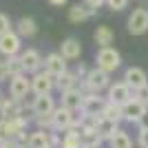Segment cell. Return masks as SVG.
<instances>
[{"label": "cell", "instance_id": "cell-14", "mask_svg": "<svg viewBox=\"0 0 148 148\" xmlns=\"http://www.w3.org/2000/svg\"><path fill=\"white\" fill-rule=\"evenodd\" d=\"M20 58H22V62H25V71H27V73H38V71H42L44 60H42V56H40L36 49L22 51Z\"/></svg>", "mask_w": 148, "mask_h": 148}, {"label": "cell", "instance_id": "cell-31", "mask_svg": "<svg viewBox=\"0 0 148 148\" xmlns=\"http://www.w3.org/2000/svg\"><path fill=\"white\" fill-rule=\"evenodd\" d=\"M11 77V73H9V66H7V60H0V84L2 82H7Z\"/></svg>", "mask_w": 148, "mask_h": 148}, {"label": "cell", "instance_id": "cell-38", "mask_svg": "<svg viewBox=\"0 0 148 148\" xmlns=\"http://www.w3.org/2000/svg\"><path fill=\"white\" fill-rule=\"evenodd\" d=\"M49 2L53 7H64V5H66V0H49Z\"/></svg>", "mask_w": 148, "mask_h": 148}, {"label": "cell", "instance_id": "cell-4", "mask_svg": "<svg viewBox=\"0 0 148 148\" xmlns=\"http://www.w3.org/2000/svg\"><path fill=\"white\" fill-rule=\"evenodd\" d=\"M124 108V119H128V122H139V119L144 117V113L148 111V104L146 99L139 97L137 93H133V97L126 102V104H122Z\"/></svg>", "mask_w": 148, "mask_h": 148}, {"label": "cell", "instance_id": "cell-22", "mask_svg": "<svg viewBox=\"0 0 148 148\" xmlns=\"http://www.w3.org/2000/svg\"><path fill=\"white\" fill-rule=\"evenodd\" d=\"M58 88L64 93V91H71V88H84V84L80 82L77 73H71V71H66V73H62L60 77H58Z\"/></svg>", "mask_w": 148, "mask_h": 148}, {"label": "cell", "instance_id": "cell-28", "mask_svg": "<svg viewBox=\"0 0 148 148\" xmlns=\"http://www.w3.org/2000/svg\"><path fill=\"white\" fill-rule=\"evenodd\" d=\"M36 124H38V128H42V130H53V113L36 115Z\"/></svg>", "mask_w": 148, "mask_h": 148}, {"label": "cell", "instance_id": "cell-9", "mask_svg": "<svg viewBox=\"0 0 148 148\" xmlns=\"http://www.w3.org/2000/svg\"><path fill=\"white\" fill-rule=\"evenodd\" d=\"M133 97V88L126 84V82H115V84H111L108 86V95H106V99L108 102H115V104H126L128 99Z\"/></svg>", "mask_w": 148, "mask_h": 148}, {"label": "cell", "instance_id": "cell-11", "mask_svg": "<svg viewBox=\"0 0 148 148\" xmlns=\"http://www.w3.org/2000/svg\"><path fill=\"white\" fill-rule=\"evenodd\" d=\"M106 104V97H99V93H84V104H82V111L84 115H99L102 108Z\"/></svg>", "mask_w": 148, "mask_h": 148}, {"label": "cell", "instance_id": "cell-8", "mask_svg": "<svg viewBox=\"0 0 148 148\" xmlns=\"http://www.w3.org/2000/svg\"><path fill=\"white\" fill-rule=\"evenodd\" d=\"M29 93H31V80L27 77L25 73L13 75L11 80H9V95H11V97H16V99L22 102Z\"/></svg>", "mask_w": 148, "mask_h": 148}, {"label": "cell", "instance_id": "cell-12", "mask_svg": "<svg viewBox=\"0 0 148 148\" xmlns=\"http://www.w3.org/2000/svg\"><path fill=\"white\" fill-rule=\"evenodd\" d=\"M66 58L62 56V53H49V56L44 58V69L49 71L51 75H56V77H60L62 73H66Z\"/></svg>", "mask_w": 148, "mask_h": 148}, {"label": "cell", "instance_id": "cell-20", "mask_svg": "<svg viewBox=\"0 0 148 148\" xmlns=\"http://www.w3.org/2000/svg\"><path fill=\"white\" fill-rule=\"evenodd\" d=\"M93 13H95V9H91V7H86V5H73L69 9V22H73V25L86 22Z\"/></svg>", "mask_w": 148, "mask_h": 148}, {"label": "cell", "instance_id": "cell-37", "mask_svg": "<svg viewBox=\"0 0 148 148\" xmlns=\"http://www.w3.org/2000/svg\"><path fill=\"white\" fill-rule=\"evenodd\" d=\"M137 124H139V128H148V111L144 113V117L139 119V122H137Z\"/></svg>", "mask_w": 148, "mask_h": 148}, {"label": "cell", "instance_id": "cell-6", "mask_svg": "<svg viewBox=\"0 0 148 148\" xmlns=\"http://www.w3.org/2000/svg\"><path fill=\"white\" fill-rule=\"evenodd\" d=\"M148 31V9L137 7L128 16V33L130 36H144Z\"/></svg>", "mask_w": 148, "mask_h": 148}, {"label": "cell", "instance_id": "cell-26", "mask_svg": "<svg viewBox=\"0 0 148 148\" xmlns=\"http://www.w3.org/2000/svg\"><path fill=\"white\" fill-rule=\"evenodd\" d=\"M108 148H133V139H130L124 130H117V133L108 139Z\"/></svg>", "mask_w": 148, "mask_h": 148}, {"label": "cell", "instance_id": "cell-29", "mask_svg": "<svg viewBox=\"0 0 148 148\" xmlns=\"http://www.w3.org/2000/svg\"><path fill=\"white\" fill-rule=\"evenodd\" d=\"M7 139H13L11 137V126H9V119L0 117V144L7 142Z\"/></svg>", "mask_w": 148, "mask_h": 148}, {"label": "cell", "instance_id": "cell-27", "mask_svg": "<svg viewBox=\"0 0 148 148\" xmlns=\"http://www.w3.org/2000/svg\"><path fill=\"white\" fill-rule=\"evenodd\" d=\"M7 66H9L11 77H13V75H20V73H27V71H25V62H22V58H20V56L7 58Z\"/></svg>", "mask_w": 148, "mask_h": 148}, {"label": "cell", "instance_id": "cell-33", "mask_svg": "<svg viewBox=\"0 0 148 148\" xmlns=\"http://www.w3.org/2000/svg\"><path fill=\"white\" fill-rule=\"evenodd\" d=\"M137 144L142 148H148V128H139V137H137Z\"/></svg>", "mask_w": 148, "mask_h": 148}, {"label": "cell", "instance_id": "cell-39", "mask_svg": "<svg viewBox=\"0 0 148 148\" xmlns=\"http://www.w3.org/2000/svg\"><path fill=\"white\" fill-rule=\"evenodd\" d=\"M84 148H95V146H88V144H84Z\"/></svg>", "mask_w": 148, "mask_h": 148}, {"label": "cell", "instance_id": "cell-23", "mask_svg": "<svg viewBox=\"0 0 148 148\" xmlns=\"http://www.w3.org/2000/svg\"><path fill=\"white\" fill-rule=\"evenodd\" d=\"M93 38H95V42L99 47H111L113 40H115V33H113V29L108 25H99L95 29V33H93Z\"/></svg>", "mask_w": 148, "mask_h": 148}, {"label": "cell", "instance_id": "cell-40", "mask_svg": "<svg viewBox=\"0 0 148 148\" xmlns=\"http://www.w3.org/2000/svg\"><path fill=\"white\" fill-rule=\"evenodd\" d=\"M25 148H27V146H25Z\"/></svg>", "mask_w": 148, "mask_h": 148}, {"label": "cell", "instance_id": "cell-24", "mask_svg": "<svg viewBox=\"0 0 148 148\" xmlns=\"http://www.w3.org/2000/svg\"><path fill=\"white\" fill-rule=\"evenodd\" d=\"M16 27H18V33L22 38H33L38 33V22L33 18H29V16H22V18L18 20V25H16Z\"/></svg>", "mask_w": 148, "mask_h": 148}, {"label": "cell", "instance_id": "cell-30", "mask_svg": "<svg viewBox=\"0 0 148 148\" xmlns=\"http://www.w3.org/2000/svg\"><path fill=\"white\" fill-rule=\"evenodd\" d=\"M106 5H108L111 11H122V9L128 7V0H106Z\"/></svg>", "mask_w": 148, "mask_h": 148}, {"label": "cell", "instance_id": "cell-36", "mask_svg": "<svg viewBox=\"0 0 148 148\" xmlns=\"http://www.w3.org/2000/svg\"><path fill=\"white\" fill-rule=\"evenodd\" d=\"M88 71H91V69H86L84 66V64H80V66H77V71H75V73H77V77H80V80H84V77H86V73Z\"/></svg>", "mask_w": 148, "mask_h": 148}, {"label": "cell", "instance_id": "cell-3", "mask_svg": "<svg viewBox=\"0 0 148 148\" xmlns=\"http://www.w3.org/2000/svg\"><path fill=\"white\" fill-rule=\"evenodd\" d=\"M95 62H97L99 69L113 73V71H117V69L122 66V56H119L113 47H99L97 56H95Z\"/></svg>", "mask_w": 148, "mask_h": 148}, {"label": "cell", "instance_id": "cell-18", "mask_svg": "<svg viewBox=\"0 0 148 148\" xmlns=\"http://www.w3.org/2000/svg\"><path fill=\"white\" fill-rule=\"evenodd\" d=\"M60 53L66 58V60H80L82 42H80V40H75V38H66V40L62 42V47H60Z\"/></svg>", "mask_w": 148, "mask_h": 148}, {"label": "cell", "instance_id": "cell-32", "mask_svg": "<svg viewBox=\"0 0 148 148\" xmlns=\"http://www.w3.org/2000/svg\"><path fill=\"white\" fill-rule=\"evenodd\" d=\"M7 31H11V20L7 18L5 13H0V36L7 33Z\"/></svg>", "mask_w": 148, "mask_h": 148}, {"label": "cell", "instance_id": "cell-10", "mask_svg": "<svg viewBox=\"0 0 148 148\" xmlns=\"http://www.w3.org/2000/svg\"><path fill=\"white\" fill-rule=\"evenodd\" d=\"M75 111H69L66 106H60L53 111V130H69L73 128Z\"/></svg>", "mask_w": 148, "mask_h": 148}, {"label": "cell", "instance_id": "cell-35", "mask_svg": "<svg viewBox=\"0 0 148 148\" xmlns=\"http://www.w3.org/2000/svg\"><path fill=\"white\" fill-rule=\"evenodd\" d=\"M0 148H25V144L16 142V139H7V142L0 144Z\"/></svg>", "mask_w": 148, "mask_h": 148}, {"label": "cell", "instance_id": "cell-7", "mask_svg": "<svg viewBox=\"0 0 148 148\" xmlns=\"http://www.w3.org/2000/svg\"><path fill=\"white\" fill-rule=\"evenodd\" d=\"M124 82L133 88V93H139V91H144V88L148 86V75H146V71L139 69V66H128L124 71Z\"/></svg>", "mask_w": 148, "mask_h": 148}, {"label": "cell", "instance_id": "cell-2", "mask_svg": "<svg viewBox=\"0 0 148 148\" xmlns=\"http://www.w3.org/2000/svg\"><path fill=\"white\" fill-rule=\"evenodd\" d=\"M58 86V77L51 75L47 69L44 71H38L31 77V93L33 95H44V93H51L53 88Z\"/></svg>", "mask_w": 148, "mask_h": 148}, {"label": "cell", "instance_id": "cell-19", "mask_svg": "<svg viewBox=\"0 0 148 148\" xmlns=\"http://www.w3.org/2000/svg\"><path fill=\"white\" fill-rule=\"evenodd\" d=\"M117 124L119 122H115V119H108V117H102V115H99V119H97V135L102 137L104 142H108V139L119 130Z\"/></svg>", "mask_w": 148, "mask_h": 148}, {"label": "cell", "instance_id": "cell-21", "mask_svg": "<svg viewBox=\"0 0 148 148\" xmlns=\"http://www.w3.org/2000/svg\"><path fill=\"white\" fill-rule=\"evenodd\" d=\"M60 148H84V139H82V133L80 128H69L64 130V137H62V144Z\"/></svg>", "mask_w": 148, "mask_h": 148}, {"label": "cell", "instance_id": "cell-15", "mask_svg": "<svg viewBox=\"0 0 148 148\" xmlns=\"http://www.w3.org/2000/svg\"><path fill=\"white\" fill-rule=\"evenodd\" d=\"M82 104H84V93L82 88H71V91L62 93V106H66L69 111H82Z\"/></svg>", "mask_w": 148, "mask_h": 148}, {"label": "cell", "instance_id": "cell-25", "mask_svg": "<svg viewBox=\"0 0 148 148\" xmlns=\"http://www.w3.org/2000/svg\"><path fill=\"white\" fill-rule=\"evenodd\" d=\"M102 117H108V119H115V122H122L124 119V108L122 104H115V102H108L106 99L104 108H102V113H99Z\"/></svg>", "mask_w": 148, "mask_h": 148}, {"label": "cell", "instance_id": "cell-16", "mask_svg": "<svg viewBox=\"0 0 148 148\" xmlns=\"http://www.w3.org/2000/svg\"><path fill=\"white\" fill-rule=\"evenodd\" d=\"M27 148H53V142H51V130H36L31 133L29 139L25 144Z\"/></svg>", "mask_w": 148, "mask_h": 148}, {"label": "cell", "instance_id": "cell-17", "mask_svg": "<svg viewBox=\"0 0 148 148\" xmlns=\"http://www.w3.org/2000/svg\"><path fill=\"white\" fill-rule=\"evenodd\" d=\"M18 115H22V102L16 97H5L0 104V117L11 119V117H18Z\"/></svg>", "mask_w": 148, "mask_h": 148}, {"label": "cell", "instance_id": "cell-5", "mask_svg": "<svg viewBox=\"0 0 148 148\" xmlns=\"http://www.w3.org/2000/svg\"><path fill=\"white\" fill-rule=\"evenodd\" d=\"M20 49H22V36L18 31H7L0 36V56L5 58H11V56H18Z\"/></svg>", "mask_w": 148, "mask_h": 148}, {"label": "cell", "instance_id": "cell-13", "mask_svg": "<svg viewBox=\"0 0 148 148\" xmlns=\"http://www.w3.org/2000/svg\"><path fill=\"white\" fill-rule=\"evenodd\" d=\"M56 111V102L51 97V93H44V95H36L33 102H31V113L33 115H47V113Z\"/></svg>", "mask_w": 148, "mask_h": 148}, {"label": "cell", "instance_id": "cell-1", "mask_svg": "<svg viewBox=\"0 0 148 148\" xmlns=\"http://www.w3.org/2000/svg\"><path fill=\"white\" fill-rule=\"evenodd\" d=\"M82 84H84V88L91 91V93H102L104 88L111 86V73L104 71V69H99V66H95V69H91L86 73V77L82 80Z\"/></svg>", "mask_w": 148, "mask_h": 148}, {"label": "cell", "instance_id": "cell-34", "mask_svg": "<svg viewBox=\"0 0 148 148\" xmlns=\"http://www.w3.org/2000/svg\"><path fill=\"white\" fill-rule=\"evenodd\" d=\"M82 2H84L86 7H91V9H95V11H97L102 5H106V0H82Z\"/></svg>", "mask_w": 148, "mask_h": 148}]
</instances>
